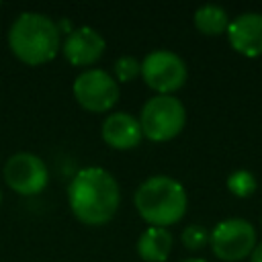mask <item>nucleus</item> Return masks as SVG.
I'll return each mask as SVG.
<instances>
[{
	"label": "nucleus",
	"instance_id": "1",
	"mask_svg": "<svg viewBox=\"0 0 262 262\" xmlns=\"http://www.w3.org/2000/svg\"><path fill=\"white\" fill-rule=\"evenodd\" d=\"M121 190L115 176L100 166H86L68 184V205L84 225H104L119 209Z\"/></svg>",
	"mask_w": 262,
	"mask_h": 262
},
{
	"label": "nucleus",
	"instance_id": "2",
	"mask_svg": "<svg viewBox=\"0 0 262 262\" xmlns=\"http://www.w3.org/2000/svg\"><path fill=\"white\" fill-rule=\"evenodd\" d=\"M8 47L12 55L27 66H43L61 49L57 23L43 12H23L8 29Z\"/></svg>",
	"mask_w": 262,
	"mask_h": 262
},
{
	"label": "nucleus",
	"instance_id": "3",
	"mask_svg": "<svg viewBox=\"0 0 262 262\" xmlns=\"http://www.w3.org/2000/svg\"><path fill=\"white\" fill-rule=\"evenodd\" d=\"M133 203L139 217L149 223V227H168L184 217L188 196L176 178L158 174L137 186Z\"/></svg>",
	"mask_w": 262,
	"mask_h": 262
},
{
	"label": "nucleus",
	"instance_id": "4",
	"mask_svg": "<svg viewBox=\"0 0 262 262\" xmlns=\"http://www.w3.org/2000/svg\"><path fill=\"white\" fill-rule=\"evenodd\" d=\"M186 111L174 94H156L147 98L139 113L143 137L149 141H170L184 129Z\"/></svg>",
	"mask_w": 262,
	"mask_h": 262
},
{
	"label": "nucleus",
	"instance_id": "5",
	"mask_svg": "<svg viewBox=\"0 0 262 262\" xmlns=\"http://www.w3.org/2000/svg\"><path fill=\"white\" fill-rule=\"evenodd\" d=\"M76 102L88 113H108L119 100V82L100 68L80 72L72 86Z\"/></svg>",
	"mask_w": 262,
	"mask_h": 262
},
{
	"label": "nucleus",
	"instance_id": "6",
	"mask_svg": "<svg viewBox=\"0 0 262 262\" xmlns=\"http://www.w3.org/2000/svg\"><path fill=\"white\" fill-rule=\"evenodd\" d=\"M143 82L158 94H172L180 90L188 78L184 59L170 49H154L141 61Z\"/></svg>",
	"mask_w": 262,
	"mask_h": 262
},
{
	"label": "nucleus",
	"instance_id": "7",
	"mask_svg": "<svg viewBox=\"0 0 262 262\" xmlns=\"http://www.w3.org/2000/svg\"><path fill=\"white\" fill-rule=\"evenodd\" d=\"M209 244L213 254L223 262H237L250 256L256 248L254 225L246 219L231 217L219 221L209 233Z\"/></svg>",
	"mask_w": 262,
	"mask_h": 262
},
{
	"label": "nucleus",
	"instance_id": "8",
	"mask_svg": "<svg viewBox=\"0 0 262 262\" xmlns=\"http://www.w3.org/2000/svg\"><path fill=\"white\" fill-rule=\"evenodd\" d=\"M2 174L6 184L16 194H23V196H33L43 192L49 182V172L45 162L31 151L12 154L6 160Z\"/></svg>",
	"mask_w": 262,
	"mask_h": 262
},
{
	"label": "nucleus",
	"instance_id": "9",
	"mask_svg": "<svg viewBox=\"0 0 262 262\" xmlns=\"http://www.w3.org/2000/svg\"><path fill=\"white\" fill-rule=\"evenodd\" d=\"M106 49V41L104 37L92 29V27H74V31L70 35H66V39L61 41V53L63 57L76 66V68H86L96 63L102 53Z\"/></svg>",
	"mask_w": 262,
	"mask_h": 262
},
{
	"label": "nucleus",
	"instance_id": "10",
	"mask_svg": "<svg viewBox=\"0 0 262 262\" xmlns=\"http://www.w3.org/2000/svg\"><path fill=\"white\" fill-rule=\"evenodd\" d=\"M227 41L237 53L246 57L262 55V14L244 12L237 18L229 20Z\"/></svg>",
	"mask_w": 262,
	"mask_h": 262
},
{
	"label": "nucleus",
	"instance_id": "11",
	"mask_svg": "<svg viewBox=\"0 0 262 262\" xmlns=\"http://www.w3.org/2000/svg\"><path fill=\"white\" fill-rule=\"evenodd\" d=\"M100 135L108 147L119 149V151L133 149L143 139L139 119H135L133 115L123 113V111L106 115V119L102 121V127H100Z\"/></svg>",
	"mask_w": 262,
	"mask_h": 262
},
{
	"label": "nucleus",
	"instance_id": "12",
	"mask_svg": "<svg viewBox=\"0 0 262 262\" xmlns=\"http://www.w3.org/2000/svg\"><path fill=\"white\" fill-rule=\"evenodd\" d=\"M174 246V237L166 227H147L137 239V254L145 262H166Z\"/></svg>",
	"mask_w": 262,
	"mask_h": 262
},
{
	"label": "nucleus",
	"instance_id": "13",
	"mask_svg": "<svg viewBox=\"0 0 262 262\" xmlns=\"http://www.w3.org/2000/svg\"><path fill=\"white\" fill-rule=\"evenodd\" d=\"M194 27L209 37L227 33L229 27V16L225 12V8L217 6V4H205L201 8H196L194 12Z\"/></svg>",
	"mask_w": 262,
	"mask_h": 262
},
{
	"label": "nucleus",
	"instance_id": "14",
	"mask_svg": "<svg viewBox=\"0 0 262 262\" xmlns=\"http://www.w3.org/2000/svg\"><path fill=\"white\" fill-rule=\"evenodd\" d=\"M256 176L248 170H235L227 176V188L231 194L239 196V199H248L254 190H256Z\"/></svg>",
	"mask_w": 262,
	"mask_h": 262
},
{
	"label": "nucleus",
	"instance_id": "15",
	"mask_svg": "<svg viewBox=\"0 0 262 262\" xmlns=\"http://www.w3.org/2000/svg\"><path fill=\"white\" fill-rule=\"evenodd\" d=\"M113 74H115V80L117 82H131L137 76H141V61H137L131 55H121L115 61Z\"/></svg>",
	"mask_w": 262,
	"mask_h": 262
},
{
	"label": "nucleus",
	"instance_id": "16",
	"mask_svg": "<svg viewBox=\"0 0 262 262\" xmlns=\"http://www.w3.org/2000/svg\"><path fill=\"white\" fill-rule=\"evenodd\" d=\"M182 244L188 248V250H201L207 242H209V231L203 227V225H188L182 235H180Z\"/></svg>",
	"mask_w": 262,
	"mask_h": 262
},
{
	"label": "nucleus",
	"instance_id": "17",
	"mask_svg": "<svg viewBox=\"0 0 262 262\" xmlns=\"http://www.w3.org/2000/svg\"><path fill=\"white\" fill-rule=\"evenodd\" d=\"M250 262H262V244L254 248V252L250 254Z\"/></svg>",
	"mask_w": 262,
	"mask_h": 262
},
{
	"label": "nucleus",
	"instance_id": "18",
	"mask_svg": "<svg viewBox=\"0 0 262 262\" xmlns=\"http://www.w3.org/2000/svg\"><path fill=\"white\" fill-rule=\"evenodd\" d=\"M182 262H207V260H203V258H186Z\"/></svg>",
	"mask_w": 262,
	"mask_h": 262
},
{
	"label": "nucleus",
	"instance_id": "19",
	"mask_svg": "<svg viewBox=\"0 0 262 262\" xmlns=\"http://www.w3.org/2000/svg\"><path fill=\"white\" fill-rule=\"evenodd\" d=\"M0 205H2V190H0Z\"/></svg>",
	"mask_w": 262,
	"mask_h": 262
}]
</instances>
